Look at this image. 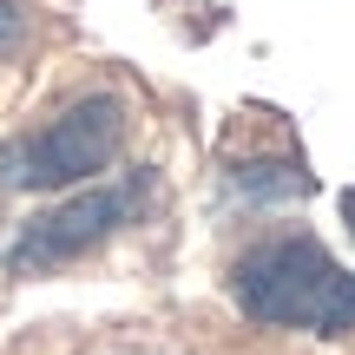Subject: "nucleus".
Wrapping results in <instances>:
<instances>
[{
  "mask_svg": "<svg viewBox=\"0 0 355 355\" xmlns=\"http://www.w3.org/2000/svg\"><path fill=\"white\" fill-rule=\"evenodd\" d=\"M139 204H145V178L139 184H92V191H79V198L40 211L33 224H20V237L7 243V270L13 277H46V270L99 250L112 230H125L132 217H139Z\"/></svg>",
  "mask_w": 355,
  "mask_h": 355,
  "instance_id": "nucleus-3",
  "label": "nucleus"
},
{
  "mask_svg": "<svg viewBox=\"0 0 355 355\" xmlns=\"http://www.w3.org/2000/svg\"><path fill=\"white\" fill-rule=\"evenodd\" d=\"M343 217H349V230H355V191H343Z\"/></svg>",
  "mask_w": 355,
  "mask_h": 355,
  "instance_id": "nucleus-6",
  "label": "nucleus"
},
{
  "mask_svg": "<svg viewBox=\"0 0 355 355\" xmlns=\"http://www.w3.org/2000/svg\"><path fill=\"white\" fill-rule=\"evenodd\" d=\"M125 145V99L119 92H92V99L66 105L53 125L20 132L0 145V191H66L86 184L119 158Z\"/></svg>",
  "mask_w": 355,
  "mask_h": 355,
  "instance_id": "nucleus-2",
  "label": "nucleus"
},
{
  "mask_svg": "<svg viewBox=\"0 0 355 355\" xmlns=\"http://www.w3.org/2000/svg\"><path fill=\"white\" fill-rule=\"evenodd\" d=\"M20 33H26L20 0H0V53H13V46H20Z\"/></svg>",
  "mask_w": 355,
  "mask_h": 355,
  "instance_id": "nucleus-5",
  "label": "nucleus"
},
{
  "mask_svg": "<svg viewBox=\"0 0 355 355\" xmlns=\"http://www.w3.org/2000/svg\"><path fill=\"white\" fill-rule=\"evenodd\" d=\"M230 198L243 204H290L309 191V171L296 165V158H250V165H230Z\"/></svg>",
  "mask_w": 355,
  "mask_h": 355,
  "instance_id": "nucleus-4",
  "label": "nucleus"
},
{
  "mask_svg": "<svg viewBox=\"0 0 355 355\" xmlns=\"http://www.w3.org/2000/svg\"><path fill=\"white\" fill-rule=\"evenodd\" d=\"M230 296L263 329H316L355 336V277L316 237H270L237 257Z\"/></svg>",
  "mask_w": 355,
  "mask_h": 355,
  "instance_id": "nucleus-1",
  "label": "nucleus"
}]
</instances>
